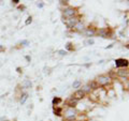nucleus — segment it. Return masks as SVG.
Returning <instances> with one entry per match:
<instances>
[{
    "label": "nucleus",
    "mask_w": 129,
    "mask_h": 121,
    "mask_svg": "<svg viewBox=\"0 0 129 121\" xmlns=\"http://www.w3.org/2000/svg\"><path fill=\"white\" fill-rule=\"evenodd\" d=\"M115 66L117 68H123V67H127L128 66V61L126 59H123V58H119V59H116L115 60Z\"/></svg>",
    "instance_id": "f257e3e1"
},
{
    "label": "nucleus",
    "mask_w": 129,
    "mask_h": 121,
    "mask_svg": "<svg viewBox=\"0 0 129 121\" xmlns=\"http://www.w3.org/2000/svg\"><path fill=\"white\" fill-rule=\"evenodd\" d=\"M76 23H78L76 18H74V17H69V19H67V21H66V25H67L68 28H73V27L76 25Z\"/></svg>",
    "instance_id": "f03ea898"
},
{
    "label": "nucleus",
    "mask_w": 129,
    "mask_h": 121,
    "mask_svg": "<svg viewBox=\"0 0 129 121\" xmlns=\"http://www.w3.org/2000/svg\"><path fill=\"white\" fill-rule=\"evenodd\" d=\"M109 82H110V78L108 77V76H104V75H100L98 77V83L100 85H102V86H104V85L109 84Z\"/></svg>",
    "instance_id": "7ed1b4c3"
},
{
    "label": "nucleus",
    "mask_w": 129,
    "mask_h": 121,
    "mask_svg": "<svg viewBox=\"0 0 129 121\" xmlns=\"http://www.w3.org/2000/svg\"><path fill=\"white\" fill-rule=\"evenodd\" d=\"M63 14H64V16H67V17H72V16L75 14V10L73 8H67V9L63 11Z\"/></svg>",
    "instance_id": "20e7f679"
},
{
    "label": "nucleus",
    "mask_w": 129,
    "mask_h": 121,
    "mask_svg": "<svg viewBox=\"0 0 129 121\" xmlns=\"http://www.w3.org/2000/svg\"><path fill=\"white\" fill-rule=\"evenodd\" d=\"M75 116V110L73 108H69L67 111H66V118L67 119H73Z\"/></svg>",
    "instance_id": "39448f33"
},
{
    "label": "nucleus",
    "mask_w": 129,
    "mask_h": 121,
    "mask_svg": "<svg viewBox=\"0 0 129 121\" xmlns=\"http://www.w3.org/2000/svg\"><path fill=\"white\" fill-rule=\"evenodd\" d=\"M84 95H85V93H84L83 90H76L74 92V99L78 101V100H81L82 98H84Z\"/></svg>",
    "instance_id": "423d86ee"
},
{
    "label": "nucleus",
    "mask_w": 129,
    "mask_h": 121,
    "mask_svg": "<svg viewBox=\"0 0 129 121\" xmlns=\"http://www.w3.org/2000/svg\"><path fill=\"white\" fill-rule=\"evenodd\" d=\"M99 35L102 38H108L109 37V32L107 29H104V28H102V29L99 30Z\"/></svg>",
    "instance_id": "0eeeda50"
},
{
    "label": "nucleus",
    "mask_w": 129,
    "mask_h": 121,
    "mask_svg": "<svg viewBox=\"0 0 129 121\" xmlns=\"http://www.w3.org/2000/svg\"><path fill=\"white\" fill-rule=\"evenodd\" d=\"M22 85H23V87H24V88H26V89H28V88H31V86H32L31 82H30V80H28V79L24 80Z\"/></svg>",
    "instance_id": "6e6552de"
},
{
    "label": "nucleus",
    "mask_w": 129,
    "mask_h": 121,
    "mask_svg": "<svg viewBox=\"0 0 129 121\" xmlns=\"http://www.w3.org/2000/svg\"><path fill=\"white\" fill-rule=\"evenodd\" d=\"M76 103H78V101H76L75 99H74V100H73V99H71L69 102H68V106H69L70 108H73V107H75Z\"/></svg>",
    "instance_id": "1a4fd4ad"
},
{
    "label": "nucleus",
    "mask_w": 129,
    "mask_h": 121,
    "mask_svg": "<svg viewBox=\"0 0 129 121\" xmlns=\"http://www.w3.org/2000/svg\"><path fill=\"white\" fill-rule=\"evenodd\" d=\"M61 111H62V109H61L60 107L54 108V114H55L56 116H61Z\"/></svg>",
    "instance_id": "9d476101"
},
{
    "label": "nucleus",
    "mask_w": 129,
    "mask_h": 121,
    "mask_svg": "<svg viewBox=\"0 0 129 121\" xmlns=\"http://www.w3.org/2000/svg\"><path fill=\"white\" fill-rule=\"evenodd\" d=\"M117 74L119 75V76H126L127 77V74H128V71H126V70H119L118 72H117Z\"/></svg>",
    "instance_id": "9b49d317"
},
{
    "label": "nucleus",
    "mask_w": 129,
    "mask_h": 121,
    "mask_svg": "<svg viewBox=\"0 0 129 121\" xmlns=\"http://www.w3.org/2000/svg\"><path fill=\"white\" fill-rule=\"evenodd\" d=\"M95 34V30L94 29H87L86 30V35H87V37H92V35H94Z\"/></svg>",
    "instance_id": "f8f14e48"
},
{
    "label": "nucleus",
    "mask_w": 129,
    "mask_h": 121,
    "mask_svg": "<svg viewBox=\"0 0 129 121\" xmlns=\"http://www.w3.org/2000/svg\"><path fill=\"white\" fill-rule=\"evenodd\" d=\"M27 99H28V94H27V93L22 94V98H21V104H24V103H25Z\"/></svg>",
    "instance_id": "ddd939ff"
},
{
    "label": "nucleus",
    "mask_w": 129,
    "mask_h": 121,
    "mask_svg": "<svg viewBox=\"0 0 129 121\" xmlns=\"http://www.w3.org/2000/svg\"><path fill=\"white\" fill-rule=\"evenodd\" d=\"M74 27L76 28V30H78V31H81V30H83V28H84L83 24H81V23H76V25H75Z\"/></svg>",
    "instance_id": "4468645a"
},
{
    "label": "nucleus",
    "mask_w": 129,
    "mask_h": 121,
    "mask_svg": "<svg viewBox=\"0 0 129 121\" xmlns=\"http://www.w3.org/2000/svg\"><path fill=\"white\" fill-rule=\"evenodd\" d=\"M60 102H61V99L60 98H54L53 99V105H57V104H59Z\"/></svg>",
    "instance_id": "2eb2a0df"
},
{
    "label": "nucleus",
    "mask_w": 129,
    "mask_h": 121,
    "mask_svg": "<svg viewBox=\"0 0 129 121\" xmlns=\"http://www.w3.org/2000/svg\"><path fill=\"white\" fill-rule=\"evenodd\" d=\"M94 43H95V40H94V39H90V38L85 41V44H86V45H92Z\"/></svg>",
    "instance_id": "dca6fc26"
},
{
    "label": "nucleus",
    "mask_w": 129,
    "mask_h": 121,
    "mask_svg": "<svg viewBox=\"0 0 129 121\" xmlns=\"http://www.w3.org/2000/svg\"><path fill=\"white\" fill-rule=\"evenodd\" d=\"M81 86V82L80 80H75V82H73V84H72V87L73 88H79Z\"/></svg>",
    "instance_id": "f3484780"
},
{
    "label": "nucleus",
    "mask_w": 129,
    "mask_h": 121,
    "mask_svg": "<svg viewBox=\"0 0 129 121\" xmlns=\"http://www.w3.org/2000/svg\"><path fill=\"white\" fill-rule=\"evenodd\" d=\"M97 87H98V85H97V83H95V82L89 83V88H92V89H97Z\"/></svg>",
    "instance_id": "a211bd4d"
},
{
    "label": "nucleus",
    "mask_w": 129,
    "mask_h": 121,
    "mask_svg": "<svg viewBox=\"0 0 129 121\" xmlns=\"http://www.w3.org/2000/svg\"><path fill=\"white\" fill-rule=\"evenodd\" d=\"M31 22H32V17H31V16H29V17H28V18L26 19V22H25V25H26V26L30 25V24H31Z\"/></svg>",
    "instance_id": "6ab92c4d"
},
{
    "label": "nucleus",
    "mask_w": 129,
    "mask_h": 121,
    "mask_svg": "<svg viewBox=\"0 0 129 121\" xmlns=\"http://www.w3.org/2000/svg\"><path fill=\"white\" fill-rule=\"evenodd\" d=\"M66 48H67L68 50H72V49H73V46H72V44H71V43H67Z\"/></svg>",
    "instance_id": "aec40b11"
},
{
    "label": "nucleus",
    "mask_w": 129,
    "mask_h": 121,
    "mask_svg": "<svg viewBox=\"0 0 129 121\" xmlns=\"http://www.w3.org/2000/svg\"><path fill=\"white\" fill-rule=\"evenodd\" d=\"M21 44L24 46H27V45H29V42H28L27 40H23V41H21Z\"/></svg>",
    "instance_id": "412c9836"
},
{
    "label": "nucleus",
    "mask_w": 129,
    "mask_h": 121,
    "mask_svg": "<svg viewBox=\"0 0 129 121\" xmlns=\"http://www.w3.org/2000/svg\"><path fill=\"white\" fill-rule=\"evenodd\" d=\"M90 90V88H89V86H86V87H84V89H83V91H84V93H85V92H88Z\"/></svg>",
    "instance_id": "4be33fe9"
},
{
    "label": "nucleus",
    "mask_w": 129,
    "mask_h": 121,
    "mask_svg": "<svg viewBox=\"0 0 129 121\" xmlns=\"http://www.w3.org/2000/svg\"><path fill=\"white\" fill-rule=\"evenodd\" d=\"M58 53H59V55H60V56H64V55H67V51H66V50H59Z\"/></svg>",
    "instance_id": "5701e85b"
},
{
    "label": "nucleus",
    "mask_w": 129,
    "mask_h": 121,
    "mask_svg": "<svg viewBox=\"0 0 129 121\" xmlns=\"http://www.w3.org/2000/svg\"><path fill=\"white\" fill-rule=\"evenodd\" d=\"M12 2H13L14 5H17V3H18L19 1H18V0H13V1H12Z\"/></svg>",
    "instance_id": "b1692460"
},
{
    "label": "nucleus",
    "mask_w": 129,
    "mask_h": 121,
    "mask_svg": "<svg viewBox=\"0 0 129 121\" xmlns=\"http://www.w3.org/2000/svg\"><path fill=\"white\" fill-rule=\"evenodd\" d=\"M38 7L39 8H43V3H38Z\"/></svg>",
    "instance_id": "393cba45"
},
{
    "label": "nucleus",
    "mask_w": 129,
    "mask_h": 121,
    "mask_svg": "<svg viewBox=\"0 0 129 121\" xmlns=\"http://www.w3.org/2000/svg\"><path fill=\"white\" fill-rule=\"evenodd\" d=\"M26 59L28 60V61H30V60H31V58L29 57V56H26Z\"/></svg>",
    "instance_id": "a878e982"
},
{
    "label": "nucleus",
    "mask_w": 129,
    "mask_h": 121,
    "mask_svg": "<svg viewBox=\"0 0 129 121\" xmlns=\"http://www.w3.org/2000/svg\"><path fill=\"white\" fill-rule=\"evenodd\" d=\"M16 70H17L18 73H21V72H22V71H21V68H17V69H16Z\"/></svg>",
    "instance_id": "bb28decb"
},
{
    "label": "nucleus",
    "mask_w": 129,
    "mask_h": 121,
    "mask_svg": "<svg viewBox=\"0 0 129 121\" xmlns=\"http://www.w3.org/2000/svg\"><path fill=\"white\" fill-rule=\"evenodd\" d=\"M60 2H61L62 5H67V2H68V1H60Z\"/></svg>",
    "instance_id": "cd10ccee"
},
{
    "label": "nucleus",
    "mask_w": 129,
    "mask_h": 121,
    "mask_svg": "<svg viewBox=\"0 0 129 121\" xmlns=\"http://www.w3.org/2000/svg\"><path fill=\"white\" fill-rule=\"evenodd\" d=\"M2 50H5V49H3V47H2L1 45H0V51H2Z\"/></svg>",
    "instance_id": "c85d7f7f"
},
{
    "label": "nucleus",
    "mask_w": 129,
    "mask_h": 121,
    "mask_svg": "<svg viewBox=\"0 0 129 121\" xmlns=\"http://www.w3.org/2000/svg\"><path fill=\"white\" fill-rule=\"evenodd\" d=\"M72 121H73V120H72Z\"/></svg>",
    "instance_id": "c756f323"
}]
</instances>
